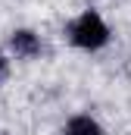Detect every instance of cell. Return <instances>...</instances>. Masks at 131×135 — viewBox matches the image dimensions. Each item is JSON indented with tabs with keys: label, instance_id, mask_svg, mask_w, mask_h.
Segmentation results:
<instances>
[{
	"label": "cell",
	"instance_id": "obj_2",
	"mask_svg": "<svg viewBox=\"0 0 131 135\" xmlns=\"http://www.w3.org/2000/svg\"><path fill=\"white\" fill-rule=\"evenodd\" d=\"M9 50H13L19 60H34V57H41V50H44L41 35L31 32V28H16V32L9 35Z\"/></svg>",
	"mask_w": 131,
	"mask_h": 135
},
{
	"label": "cell",
	"instance_id": "obj_4",
	"mask_svg": "<svg viewBox=\"0 0 131 135\" xmlns=\"http://www.w3.org/2000/svg\"><path fill=\"white\" fill-rule=\"evenodd\" d=\"M3 72H6V60L0 57V79H3Z\"/></svg>",
	"mask_w": 131,
	"mask_h": 135
},
{
	"label": "cell",
	"instance_id": "obj_3",
	"mask_svg": "<svg viewBox=\"0 0 131 135\" xmlns=\"http://www.w3.org/2000/svg\"><path fill=\"white\" fill-rule=\"evenodd\" d=\"M63 135H106V129L100 126L91 113H75V116L66 119Z\"/></svg>",
	"mask_w": 131,
	"mask_h": 135
},
{
	"label": "cell",
	"instance_id": "obj_1",
	"mask_svg": "<svg viewBox=\"0 0 131 135\" xmlns=\"http://www.w3.org/2000/svg\"><path fill=\"white\" fill-rule=\"evenodd\" d=\"M66 38H69L72 47H78L84 54H97V50H103L109 44L112 32H109L106 19L100 16V9H81L75 19H69Z\"/></svg>",
	"mask_w": 131,
	"mask_h": 135
}]
</instances>
